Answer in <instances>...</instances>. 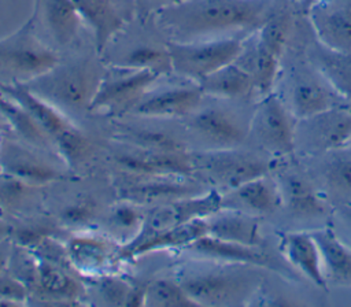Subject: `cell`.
<instances>
[{"label":"cell","instance_id":"6da1fadb","mask_svg":"<svg viewBox=\"0 0 351 307\" xmlns=\"http://www.w3.org/2000/svg\"><path fill=\"white\" fill-rule=\"evenodd\" d=\"M274 11V0H186L151 19L167 40L199 41L255 33Z\"/></svg>","mask_w":351,"mask_h":307},{"label":"cell","instance_id":"7a4b0ae2","mask_svg":"<svg viewBox=\"0 0 351 307\" xmlns=\"http://www.w3.org/2000/svg\"><path fill=\"white\" fill-rule=\"evenodd\" d=\"M186 262L176 278L196 306H239L248 303L262 284L265 269L219 260Z\"/></svg>","mask_w":351,"mask_h":307},{"label":"cell","instance_id":"3957f363","mask_svg":"<svg viewBox=\"0 0 351 307\" xmlns=\"http://www.w3.org/2000/svg\"><path fill=\"white\" fill-rule=\"evenodd\" d=\"M104 71L106 63L97 53L67 60L60 58L55 67L25 85L70 116L90 110Z\"/></svg>","mask_w":351,"mask_h":307},{"label":"cell","instance_id":"277c9868","mask_svg":"<svg viewBox=\"0 0 351 307\" xmlns=\"http://www.w3.org/2000/svg\"><path fill=\"white\" fill-rule=\"evenodd\" d=\"M0 92L19 103L33 116L66 164L75 166L89 156L92 149L89 138L63 111L37 96L25 84H0Z\"/></svg>","mask_w":351,"mask_h":307},{"label":"cell","instance_id":"5b68a950","mask_svg":"<svg viewBox=\"0 0 351 307\" xmlns=\"http://www.w3.org/2000/svg\"><path fill=\"white\" fill-rule=\"evenodd\" d=\"M59 60L58 51L40 37L30 16L19 29L0 38V84H27Z\"/></svg>","mask_w":351,"mask_h":307},{"label":"cell","instance_id":"8992f818","mask_svg":"<svg viewBox=\"0 0 351 307\" xmlns=\"http://www.w3.org/2000/svg\"><path fill=\"white\" fill-rule=\"evenodd\" d=\"M289 30L291 19L288 12L274 11L255 32L251 45H247L244 40L243 49L236 59L252 75L255 90L262 96L271 93L276 84Z\"/></svg>","mask_w":351,"mask_h":307},{"label":"cell","instance_id":"52a82bcc","mask_svg":"<svg viewBox=\"0 0 351 307\" xmlns=\"http://www.w3.org/2000/svg\"><path fill=\"white\" fill-rule=\"evenodd\" d=\"M245 37H222L199 41L166 40L173 73L186 81L199 84L219 67L234 62Z\"/></svg>","mask_w":351,"mask_h":307},{"label":"cell","instance_id":"ba28073f","mask_svg":"<svg viewBox=\"0 0 351 307\" xmlns=\"http://www.w3.org/2000/svg\"><path fill=\"white\" fill-rule=\"evenodd\" d=\"M193 174H202L221 193L270 171V162L248 152L232 149H203L191 152Z\"/></svg>","mask_w":351,"mask_h":307},{"label":"cell","instance_id":"9c48e42d","mask_svg":"<svg viewBox=\"0 0 351 307\" xmlns=\"http://www.w3.org/2000/svg\"><path fill=\"white\" fill-rule=\"evenodd\" d=\"M159 77L151 70L106 64L89 111L106 116H121L130 112Z\"/></svg>","mask_w":351,"mask_h":307},{"label":"cell","instance_id":"30bf717a","mask_svg":"<svg viewBox=\"0 0 351 307\" xmlns=\"http://www.w3.org/2000/svg\"><path fill=\"white\" fill-rule=\"evenodd\" d=\"M219 101L199 106L188 115V129L204 143V149H232L240 147L250 136L251 116ZM252 115V114H251Z\"/></svg>","mask_w":351,"mask_h":307},{"label":"cell","instance_id":"8fae6325","mask_svg":"<svg viewBox=\"0 0 351 307\" xmlns=\"http://www.w3.org/2000/svg\"><path fill=\"white\" fill-rule=\"evenodd\" d=\"M351 144V110L336 106L296 119L295 147L306 155L341 151Z\"/></svg>","mask_w":351,"mask_h":307},{"label":"cell","instance_id":"7c38bea8","mask_svg":"<svg viewBox=\"0 0 351 307\" xmlns=\"http://www.w3.org/2000/svg\"><path fill=\"white\" fill-rule=\"evenodd\" d=\"M296 118L276 95L263 96L251 115L250 134L273 155L291 156L295 147Z\"/></svg>","mask_w":351,"mask_h":307},{"label":"cell","instance_id":"4fadbf2b","mask_svg":"<svg viewBox=\"0 0 351 307\" xmlns=\"http://www.w3.org/2000/svg\"><path fill=\"white\" fill-rule=\"evenodd\" d=\"M77 7L84 23L93 34L95 51L101 56L111 42L126 29L136 12L130 4L121 0H71Z\"/></svg>","mask_w":351,"mask_h":307},{"label":"cell","instance_id":"5bb4252c","mask_svg":"<svg viewBox=\"0 0 351 307\" xmlns=\"http://www.w3.org/2000/svg\"><path fill=\"white\" fill-rule=\"evenodd\" d=\"M32 16L37 33L47 36L53 49L75 44L84 23L71 0H36Z\"/></svg>","mask_w":351,"mask_h":307},{"label":"cell","instance_id":"9a60e30c","mask_svg":"<svg viewBox=\"0 0 351 307\" xmlns=\"http://www.w3.org/2000/svg\"><path fill=\"white\" fill-rule=\"evenodd\" d=\"M121 248L112 240L93 234H75L64 245L73 270L90 278L114 274L122 262Z\"/></svg>","mask_w":351,"mask_h":307},{"label":"cell","instance_id":"2e32d148","mask_svg":"<svg viewBox=\"0 0 351 307\" xmlns=\"http://www.w3.org/2000/svg\"><path fill=\"white\" fill-rule=\"evenodd\" d=\"M204 93L199 84L188 81L156 90H148L130 111L145 118H186L203 103Z\"/></svg>","mask_w":351,"mask_h":307},{"label":"cell","instance_id":"e0dca14e","mask_svg":"<svg viewBox=\"0 0 351 307\" xmlns=\"http://www.w3.org/2000/svg\"><path fill=\"white\" fill-rule=\"evenodd\" d=\"M308 19L322 45L351 52V0H314Z\"/></svg>","mask_w":351,"mask_h":307},{"label":"cell","instance_id":"ac0fdd59","mask_svg":"<svg viewBox=\"0 0 351 307\" xmlns=\"http://www.w3.org/2000/svg\"><path fill=\"white\" fill-rule=\"evenodd\" d=\"M115 162L134 175L185 178L193 174L191 154L186 151L171 152L134 147L133 149L118 152Z\"/></svg>","mask_w":351,"mask_h":307},{"label":"cell","instance_id":"d6986e66","mask_svg":"<svg viewBox=\"0 0 351 307\" xmlns=\"http://www.w3.org/2000/svg\"><path fill=\"white\" fill-rule=\"evenodd\" d=\"M208 234L207 219H195L151 234L136 236L121 248L122 262L166 249H185L200 237Z\"/></svg>","mask_w":351,"mask_h":307},{"label":"cell","instance_id":"ffe728a7","mask_svg":"<svg viewBox=\"0 0 351 307\" xmlns=\"http://www.w3.org/2000/svg\"><path fill=\"white\" fill-rule=\"evenodd\" d=\"M281 204L280 185L267 174L222 193V208L241 211L258 218L273 214Z\"/></svg>","mask_w":351,"mask_h":307},{"label":"cell","instance_id":"44dd1931","mask_svg":"<svg viewBox=\"0 0 351 307\" xmlns=\"http://www.w3.org/2000/svg\"><path fill=\"white\" fill-rule=\"evenodd\" d=\"M0 171L33 186L64 178L55 166L11 141H1L0 144Z\"/></svg>","mask_w":351,"mask_h":307},{"label":"cell","instance_id":"7402d4cb","mask_svg":"<svg viewBox=\"0 0 351 307\" xmlns=\"http://www.w3.org/2000/svg\"><path fill=\"white\" fill-rule=\"evenodd\" d=\"M280 252L303 277L321 289H328L321 249L311 232H287L280 237Z\"/></svg>","mask_w":351,"mask_h":307},{"label":"cell","instance_id":"603a6c76","mask_svg":"<svg viewBox=\"0 0 351 307\" xmlns=\"http://www.w3.org/2000/svg\"><path fill=\"white\" fill-rule=\"evenodd\" d=\"M184 251L193 252L204 259L251 265L265 270H278V267L276 266V263H273L270 255L263 249V247L245 245L234 241L217 238L210 234L200 237Z\"/></svg>","mask_w":351,"mask_h":307},{"label":"cell","instance_id":"cb8c5ba5","mask_svg":"<svg viewBox=\"0 0 351 307\" xmlns=\"http://www.w3.org/2000/svg\"><path fill=\"white\" fill-rule=\"evenodd\" d=\"M341 100L318 73H307L298 75L291 86L289 110L296 119H300L341 106Z\"/></svg>","mask_w":351,"mask_h":307},{"label":"cell","instance_id":"d4e9b609","mask_svg":"<svg viewBox=\"0 0 351 307\" xmlns=\"http://www.w3.org/2000/svg\"><path fill=\"white\" fill-rule=\"evenodd\" d=\"M34 256L37 259V274L32 292L38 293L40 297L59 303H75L77 299L84 296L82 282L66 270V267L71 266L52 262L37 255Z\"/></svg>","mask_w":351,"mask_h":307},{"label":"cell","instance_id":"484cf974","mask_svg":"<svg viewBox=\"0 0 351 307\" xmlns=\"http://www.w3.org/2000/svg\"><path fill=\"white\" fill-rule=\"evenodd\" d=\"M200 191L180 177H147L140 181L119 185V196L123 201L147 204L160 200H177L199 193Z\"/></svg>","mask_w":351,"mask_h":307},{"label":"cell","instance_id":"4316f807","mask_svg":"<svg viewBox=\"0 0 351 307\" xmlns=\"http://www.w3.org/2000/svg\"><path fill=\"white\" fill-rule=\"evenodd\" d=\"M308 59L343 100H351V52L330 49L317 41L308 51Z\"/></svg>","mask_w":351,"mask_h":307},{"label":"cell","instance_id":"83f0119b","mask_svg":"<svg viewBox=\"0 0 351 307\" xmlns=\"http://www.w3.org/2000/svg\"><path fill=\"white\" fill-rule=\"evenodd\" d=\"M207 223L210 236L245 245L263 247L265 240L261 233L258 217L236 210L221 208L207 218Z\"/></svg>","mask_w":351,"mask_h":307},{"label":"cell","instance_id":"f1b7e54d","mask_svg":"<svg viewBox=\"0 0 351 307\" xmlns=\"http://www.w3.org/2000/svg\"><path fill=\"white\" fill-rule=\"evenodd\" d=\"M199 86L204 96L222 100H241L256 92L252 75L236 60L204 77Z\"/></svg>","mask_w":351,"mask_h":307},{"label":"cell","instance_id":"f546056e","mask_svg":"<svg viewBox=\"0 0 351 307\" xmlns=\"http://www.w3.org/2000/svg\"><path fill=\"white\" fill-rule=\"evenodd\" d=\"M311 233L321 249L328 284L351 286V248L329 226Z\"/></svg>","mask_w":351,"mask_h":307},{"label":"cell","instance_id":"4dcf8cb0","mask_svg":"<svg viewBox=\"0 0 351 307\" xmlns=\"http://www.w3.org/2000/svg\"><path fill=\"white\" fill-rule=\"evenodd\" d=\"M282 203L302 218H315L326 212V201L314 185L300 174H287L278 182Z\"/></svg>","mask_w":351,"mask_h":307},{"label":"cell","instance_id":"1f68e13d","mask_svg":"<svg viewBox=\"0 0 351 307\" xmlns=\"http://www.w3.org/2000/svg\"><path fill=\"white\" fill-rule=\"evenodd\" d=\"M106 64L122 66L138 70H151L160 77L173 73L167 44L154 41H138L117 58L104 60Z\"/></svg>","mask_w":351,"mask_h":307},{"label":"cell","instance_id":"d6a6232c","mask_svg":"<svg viewBox=\"0 0 351 307\" xmlns=\"http://www.w3.org/2000/svg\"><path fill=\"white\" fill-rule=\"evenodd\" d=\"M0 114L10 127L25 141L38 148H53L48 136L33 116L15 100L0 92Z\"/></svg>","mask_w":351,"mask_h":307},{"label":"cell","instance_id":"836d02e7","mask_svg":"<svg viewBox=\"0 0 351 307\" xmlns=\"http://www.w3.org/2000/svg\"><path fill=\"white\" fill-rule=\"evenodd\" d=\"M322 170V177L329 193L341 199L340 204L351 203V155L333 152Z\"/></svg>","mask_w":351,"mask_h":307},{"label":"cell","instance_id":"e575fe53","mask_svg":"<svg viewBox=\"0 0 351 307\" xmlns=\"http://www.w3.org/2000/svg\"><path fill=\"white\" fill-rule=\"evenodd\" d=\"M144 304L152 307L196 306L177 278H158L145 285Z\"/></svg>","mask_w":351,"mask_h":307},{"label":"cell","instance_id":"d590c367","mask_svg":"<svg viewBox=\"0 0 351 307\" xmlns=\"http://www.w3.org/2000/svg\"><path fill=\"white\" fill-rule=\"evenodd\" d=\"M122 140L130 141L134 147L156 149V151H171L184 152L185 145L173 133H167L160 129H147V127H125L119 136Z\"/></svg>","mask_w":351,"mask_h":307},{"label":"cell","instance_id":"8d00e7d4","mask_svg":"<svg viewBox=\"0 0 351 307\" xmlns=\"http://www.w3.org/2000/svg\"><path fill=\"white\" fill-rule=\"evenodd\" d=\"M99 285V295L110 304H129L133 288L126 281L115 277L114 274H106L100 277H93Z\"/></svg>","mask_w":351,"mask_h":307},{"label":"cell","instance_id":"74e56055","mask_svg":"<svg viewBox=\"0 0 351 307\" xmlns=\"http://www.w3.org/2000/svg\"><path fill=\"white\" fill-rule=\"evenodd\" d=\"M27 286L8 271L0 274V304H21L27 300Z\"/></svg>","mask_w":351,"mask_h":307},{"label":"cell","instance_id":"f35d334b","mask_svg":"<svg viewBox=\"0 0 351 307\" xmlns=\"http://www.w3.org/2000/svg\"><path fill=\"white\" fill-rule=\"evenodd\" d=\"M115 226H118L122 232H136V234L140 232L144 217H141L140 211L134 207V203L125 201L121 206H118L111 217Z\"/></svg>","mask_w":351,"mask_h":307},{"label":"cell","instance_id":"ab89813d","mask_svg":"<svg viewBox=\"0 0 351 307\" xmlns=\"http://www.w3.org/2000/svg\"><path fill=\"white\" fill-rule=\"evenodd\" d=\"M96 204L88 199L85 200H80L75 201L70 206H67L63 212H62V218L63 221H66L67 223H86L89 221H92V218L96 217Z\"/></svg>","mask_w":351,"mask_h":307},{"label":"cell","instance_id":"60d3db41","mask_svg":"<svg viewBox=\"0 0 351 307\" xmlns=\"http://www.w3.org/2000/svg\"><path fill=\"white\" fill-rule=\"evenodd\" d=\"M134 4L136 14L140 16V19H151L158 11L171 7L180 3H184L186 0H132Z\"/></svg>","mask_w":351,"mask_h":307},{"label":"cell","instance_id":"b9f144b4","mask_svg":"<svg viewBox=\"0 0 351 307\" xmlns=\"http://www.w3.org/2000/svg\"><path fill=\"white\" fill-rule=\"evenodd\" d=\"M12 247H14V243L11 241V238L0 241V274L7 271V269H8L10 258L12 254Z\"/></svg>","mask_w":351,"mask_h":307},{"label":"cell","instance_id":"7bdbcfd3","mask_svg":"<svg viewBox=\"0 0 351 307\" xmlns=\"http://www.w3.org/2000/svg\"><path fill=\"white\" fill-rule=\"evenodd\" d=\"M337 214L343 221L344 226L347 228V230L351 233V203L340 204L337 208Z\"/></svg>","mask_w":351,"mask_h":307},{"label":"cell","instance_id":"ee69618b","mask_svg":"<svg viewBox=\"0 0 351 307\" xmlns=\"http://www.w3.org/2000/svg\"><path fill=\"white\" fill-rule=\"evenodd\" d=\"M11 233H12V228L3 218H0V241L11 238Z\"/></svg>","mask_w":351,"mask_h":307},{"label":"cell","instance_id":"f6af8a7d","mask_svg":"<svg viewBox=\"0 0 351 307\" xmlns=\"http://www.w3.org/2000/svg\"><path fill=\"white\" fill-rule=\"evenodd\" d=\"M0 144H1V140H0Z\"/></svg>","mask_w":351,"mask_h":307}]
</instances>
